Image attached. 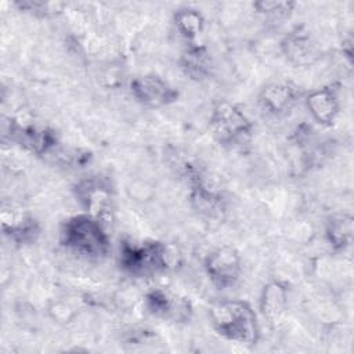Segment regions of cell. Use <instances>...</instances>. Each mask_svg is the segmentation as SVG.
<instances>
[{"instance_id":"1","label":"cell","mask_w":354,"mask_h":354,"mask_svg":"<svg viewBox=\"0 0 354 354\" xmlns=\"http://www.w3.org/2000/svg\"><path fill=\"white\" fill-rule=\"evenodd\" d=\"M213 329L227 340L253 346L260 336L259 321L252 306L245 300H221L209 308Z\"/></svg>"},{"instance_id":"2","label":"cell","mask_w":354,"mask_h":354,"mask_svg":"<svg viewBox=\"0 0 354 354\" xmlns=\"http://www.w3.org/2000/svg\"><path fill=\"white\" fill-rule=\"evenodd\" d=\"M59 241L65 249L88 260H101L111 246L104 221L87 212L75 214L62 224Z\"/></svg>"},{"instance_id":"3","label":"cell","mask_w":354,"mask_h":354,"mask_svg":"<svg viewBox=\"0 0 354 354\" xmlns=\"http://www.w3.org/2000/svg\"><path fill=\"white\" fill-rule=\"evenodd\" d=\"M176 250L162 242H123L119 264L130 275L147 277L170 270L176 264Z\"/></svg>"},{"instance_id":"4","label":"cell","mask_w":354,"mask_h":354,"mask_svg":"<svg viewBox=\"0 0 354 354\" xmlns=\"http://www.w3.org/2000/svg\"><path fill=\"white\" fill-rule=\"evenodd\" d=\"M210 129L223 145L242 147L248 144L252 134L249 118L234 104L218 102L210 115Z\"/></svg>"},{"instance_id":"5","label":"cell","mask_w":354,"mask_h":354,"mask_svg":"<svg viewBox=\"0 0 354 354\" xmlns=\"http://www.w3.org/2000/svg\"><path fill=\"white\" fill-rule=\"evenodd\" d=\"M10 137L19 147L35 155H46L57 145V136L53 130L24 119L11 122Z\"/></svg>"},{"instance_id":"6","label":"cell","mask_w":354,"mask_h":354,"mask_svg":"<svg viewBox=\"0 0 354 354\" xmlns=\"http://www.w3.org/2000/svg\"><path fill=\"white\" fill-rule=\"evenodd\" d=\"M130 90L133 97L145 106L160 108L174 102L178 91L158 75H141L131 80Z\"/></svg>"},{"instance_id":"7","label":"cell","mask_w":354,"mask_h":354,"mask_svg":"<svg viewBox=\"0 0 354 354\" xmlns=\"http://www.w3.org/2000/svg\"><path fill=\"white\" fill-rule=\"evenodd\" d=\"M144 303L149 314L166 321H188L192 313L191 303L187 299L180 297L178 295H174L163 288L149 290Z\"/></svg>"},{"instance_id":"8","label":"cell","mask_w":354,"mask_h":354,"mask_svg":"<svg viewBox=\"0 0 354 354\" xmlns=\"http://www.w3.org/2000/svg\"><path fill=\"white\" fill-rule=\"evenodd\" d=\"M205 270L210 281L218 288H228L241 275V259L232 248H217L205 260Z\"/></svg>"},{"instance_id":"9","label":"cell","mask_w":354,"mask_h":354,"mask_svg":"<svg viewBox=\"0 0 354 354\" xmlns=\"http://www.w3.org/2000/svg\"><path fill=\"white\" fill-rule=\"evenodd\" d=\"M77 201L86 209L84 212L98 217L104 221L105 216L111 213L112 207V192L111 187L98 177H90L82 180L76 188Z\"/></svg>"},{"instance_id":"10","label":"cell","mask_w":354,"mask_h":354,"mask_svg":"<svg viewBox=\"0 0 354 354\" xmlns=\"http://www.w3.org/2000/svg\"><path fill=\"white\" fill-rule=\"evenodd\" d=\"M297 88L288 83H272L263 88L260 94V105L264 112L272 116L288 113L297 101Z\"/></svg>"},{"instance_id":"11","label":"cell","mask_w":354,"mask_h":354,"mask_svg":"<svg viewBox=\"0 0 354 354\" xmlns=\"http://www.w3.org/2000/svg\"><path fill=\"white\" fill-rule=\"evenodd\" d=\"M306 105L314 120L324 126H330L339 113V100L332 86L311 91L306 97Z\"/></svg>"},{"instance_id":"12","label":"cell","mask_w":354,"mask_h":354,"mask_svg":"<svg viewBox=\"0 0 354 354\" xmlns=\"http://www.w3.org/2000/svg\"><path fill=\"white\" fill-rule=\"evenodd\" d=\"M282 50L286 58L297 65L310 64L317 57V48L310 35L299 28L283 39Z\"/></svg>"},{"instance_id":"13","label":"cell","mask_w":354,"mask_h":354,"mask_svg":"<svg viewBox=\"0 0 354 354\" xmlns=\"http://www.w3.org/2000/svg\"><path fill=\"white\" fill-rule=\"evenodd\" d=\"M210 55L203 46L191 44L181 58V68L191 79L195 80L206 77L210 72Z\"/></svg>"},{"instance_id":"14","label":"cell","mask_w":354,"mask_h":354,"mask_svg":"<svg viewBox=\"0 0 354 354\" xmlns=\"http://www.w3.org/2000/svg\"><path fill=\"white\" fill-rule=\"evenodd\" d=\"M288 299V288L281 282H271L268 283L261 295L260 307L268 319L277 318L285 308Z\"/></svg>"},{"instance_id":"15","label":"cell","mask_w":354,"mask_h":354,"mask_svg":"<svg viewBox=\"0 0 354 354\" xmlns=\"http://www.w3.org/2000/svg\"><path fill=\"white\" fill-rule=\"evenodd\" d=\"M353 236V218L348 214L332 217L326 227V239L335 249H344L350 245Z\"/></svg>"},{"instance_id":"16","label":"cell","mask_w":354,"mask_h":354,"mask_svg":"<svg viewBox=\"0 0 354 354\" xmlns=\"http://www.w3.org/2000/svg\"><path fill=\"white\" fill-rule=\"evenodd\" d=\"M174 24L180 35L188 41H192L203 30L205 19L202 14L194 8H181L174 15Z\"/></svg>"},{"instance_id":"17","label":"cell","mask_w":354,"mask_h":354,"mask_svg":"<svg viewBox=\"0 0 354 354\" xmlns=\"http://www.w3.org/2000/svg\"><path fill=\"white\" fill-rule=\"evenodd\" d=\"M3 228L6 235L10 236V239L18 242V243H28L30 241H35V236L39 234V228L36 223L30 218H19L15 223H3Z\"/></svg>"},{"instance_id":"18","label":"cell","mask_w":354,"mask_h":354,"mask_svg":"<svg viewBox=\"0 0 354 354\" xmlns=\"http://www.w3.org/2000/svg\"><path fill=\"white\" fill-rule=\"evenodd\" d=\"M253 7L260 14H266L272 18H285L293 11L295 3L292 1H257Z\"/></svg>"}]
</instances>
